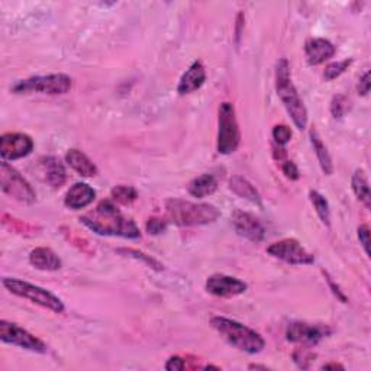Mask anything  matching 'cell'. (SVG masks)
<instances>
[{"mask_svg": "<svg viewBox=\"0 0 371 371\" xmlns=\"http://www.w3.org/2000/svg\"><path fill=\"white\" fill-rule=\"evenodd\" d=\"M80 221L99 235L122 237L128 239L141 238V230L136 224L123 215L111 200H103L95 209L84 213Z\"/></svg>", "mask_w": 371, "mask_h": 371, "instance_id": "obj_1", "label": "cell"}, {"mask_svg": "<svg viewBox=\"0 0 371 371\" xmlns=\"http://www.w3.org/2000/svg\"><path fill=\"white\" fill-rule=\"evenodd\" d=\"M275 90L284 105L286 111L289 112L295 127L303 131L307 125V111L303 100L300 99L296 86L293 84L290 66L286 58H282L275 67Z\"/></svg>", "mask_w": 371, "mask_h": 371, "instance_id": "obj_2", "label": "cell"}, {"mask_svg": "<svg viewBox=\"0 0 371 371\" xmlns=\"http://www.w3.org/2000/svg\"><path fill=\"white\" fill-rule=\"evenodd\" d=\"M167 219L179 226H200L219 219L221 212L209 203H193L181 199H168L165 202Z\"/></svg>", "mask_w": 371, "mask_h": 371, "instance_id": "obj_3", "label": "cell"}, {"mask_svg": "<svg viewBox=\"0 0 371 371\" xmlns=\"http://www.w3.org/2000/svg\"><path fill=\"white\" fill-rule=\"evenodd\" d=\"M212 327L218 331L226 341L246 354H258L266 347V341L258 332L245 325L224 316H215L210 320Z\"/></svg>", "mask_w": 371, "mask_h": 371, "instance_id": "obj_4", "label": "cell"}, {"mask_svg": "<svg viewBox=\"0 0 371 371\" xmlns=\"http://www.w3.org/2000/svg\"><path fill=\"white\" fill-rule=\"evenodd\" d=\"M2 283L15 296L30 300L33 303H37L45 309H50V311L55 314L64 312L66 306L63 300L44 287L19 280V278H15V277H5Z\"/></svg>", "mask_w": 371, "mask_h": 371, "instance_id": "obj_5", "label": "cell"}, {"mask_svg": "<svg viewBox=\"0 0 371 371\" xmlns=\"http://www.w3.org/2000/svg\"><path fill=\"white\" fill-rule=\"evenodd\" d=\"M218 115V152L222 156H229L238 150L241 143V132L234 105L224 102L219 106Z\"/></svg>", "mask_w": 371, "mask_h": 371, "instance_id": "obj_6", "label": "cell"}, {"mask_svg": "<svg viewBox=\"0 0 371 371\" xmlns=\"http://www.w3.org/2000/svg\"><path fill=\"white\" fill-rule=\"evenodd\" d=\"M73 87L71 77L67 74H48L35 75L26 80H21L12 87L13 93H44V95H66Z\"/></svg>", "mask_w": 371, "mask_h": 371, "instance_id": "obj_7", "label": "cell"}, {"mask_svg": "<svg viewBox=\"0 0 371 371\" xmlns=\"http://www.w3.org/2000/svg\"><path fill=\"white\" fill-rule=\"evenodd\" d=\"M0 188L6 194L17 199L18 202L33 205L37 200V193L30 188V184L24 179L18 170H15L6 161H2V164H0Z\"/></svg>", "mask_w": 371, "mask_h": 371, "instance_id": "obj_8", "label": "cell"}, {"mask_svg": "<svg viewBox=\"0 0 371 371\" xmlns=\"http://www.w3.org/2000/svg\"><path fill=\"white\" fill-rule=\"evenodd\" d=\"M0 339H2L5 344H10L39 354H45L46 350H48L39 338L21 328L19 325L8 322L5 319L0 320Z\"/></svg>", "mask_w": 371, "mask_h": 371, "instance_id": "obj_9", "label": "cell"}, {"mask_svg": "<svg viewBox=\"0 0 371 371\" xmlns=\"http://www.w3.org/2000/svg\"><path fill=\"white\" fill-rule=\"evenodd\" d=\"M267 253L271 257L293 266H311L315 262V257L306 251V248H303L298 239L293 238H286L271 244L267 248Z\"/></svg>", "mask_w": 371, "mask_h": 371, "instance_id": "obj_10", "label": "cell"}, {"mask_svg": "<svg viewBox=\"0 0 371 371\" xmlns=\"http://www.w3.org/2000/svg\"><path fill=\"white\" fill-rule=\"evenodd\" d=\"M331 334V329L325 325H312L307 322H291L287 331L286 338L289 343L300 344L302 347H315L325 336Z\"/></svg>", "mask_w": 371, "mask_h": 371, "instance_id": "obj_11", "label": "cell"}, {"mask_svg": "<svg viewBox=\"0 0 371 371\" xmlns=\"http://www.w3.org/2000/svg\"><path fill=\"white\" fill-rule=\"evenodd\" d=\"M34 150V139L26 134L9 132L0 138V156L3 161L19 160L29 156Z\"/></svg>", "mask_w": 371, "mask_h": 371, "instance_id": "obj_12", "label": "cell"}, {"mask_svg": "<svg viewBox=\"0 0 371 371\" xmlns=\"http://www.w3.org/2000/svg\"><path fill=\"white\" fill-rule=\"evenodd\" d=\"M246 289V283L226 274H213L206 280V290L216 298H235L245 293Z\"/></svg>", "mask_w": 371, "mask_h": 371, "instance_id": "obj_13", "label": "cell"}, {"mask_svg": "<svg viewBox=\"0 0 371 371\" xmlns=\"http://www.w3.org/2000/svg\"><path fill=\"white\" fill-rule=\"evenodd\" d=\"M232 225L237 234L251 242H261L266 237V229L254 215L235 210L232 215Z\"/></svg>", "mask_w": 371, "mask_h": 371, "instance_id": "obj_14", "label": "cell"}, {"mask_svg": "<svg viewBox=\"0 0 371 371\" xmlns=\"http://www.w3.org/2000/svg\"><path fill=\"white\" fill-rule=\"evenodd\" d=\"M336 53L335 45L323 38H309L305 44V54L307 63L311 66H319L332 58Z\"/></svg>", "mask_w": 371, "mask_h": 371, "instance_id": "obj_15", "label": "cell"}, {"mask_svg": "<svg viewBox=\"0 0 371 371\" xmlns=\"http://www.w3.org/2000/svg\"><path fill=\"white\" fill-rule=\"evenodd\" d=\"M205 82H206V70L200 61H194V63L181 75L177 86L179 95L181 96L190 95V93L202 87Z\"/></svg>", "mask_w": 371, "mask_h": 371, "instance_id": "obj_16", "label": "cell"}, {"mask_svg": "<svg viewBox=\"0 0 371 371\" xmlns=\"http://www.w3.org/2000/svg\"><path fill=\"white\" fill-rule=\"evenodd\" d=\"M96 199V190L90 188L86 183H75L71 186L70 190L66 194L64 203L67 208L73 210H80L87 208Z\"/></svg>", "mask_w": 371, "mask_h": 371, "instance_id": "obj_17", "label": "cell"}, {"mask_svg": "<svg viewBox=\"0 0 371 371\" xmlns=\"http://www.w3.org/2000/svg\"><path fill=\"white\" fill-rule=\"evenodd\" d=\"M41 172L45 177V181L48 183L51 188L60 189L67 180V173L64 165L55 157H44L39 160Z\"/></svg>", "mask_w": 371, "mask_h": 371, "instance_id": "obj_18", "label": "cell"}, {"mask_svg": "<svg viewBox=\"0 0 371 371\" xmlns=\"http://www.w3.org/2000/svg\"><path fill=\"white\" fill-rule=\"evenodd\" d=\"M29 262L42 271H57L61 269L60 257L46 246H38L29 254Z\"/></svg>", "mask_w": 371, "mask_h": 371, "instance_id": "obj_19", "label": "cell"}, {"mask_svg": "<svg viewBox=\"0 0 371 371\" xmlns=\"http://www.w3.org/2000/svg\"><path fill=\"white\" fill-rule=\"evenodd\" d=\"M66 161L74 172H77L83 177H95L98 174L96 164L80 150H70L66 156Z\"/></svg>", "mask_w": 371, "mask_h": 371, "instance_id": "obj_20", "label": "cell"}, {"mask_svg": "<svg viewBox=\"0 0 371 371\" xmlns=\"http://www.w3.org/2000/svg\"><path fill=\"white\" fill-rule=\"evenodd\" d=\"M229 189L234 192L237 196L250 200L251 203L262 208V202H261V196L258 193V190L254 188V186L241 176H234L230 177L229 180Z\"/></svg>", "mask_w": 371, "mask_h": 371, "instance_id": "obj_21", "label": "cell"}, {"mask_svg": "<svg viewBox=\"0 0 371 371\" xmlns=\"http://www.w3.org/2000/svg\"><path fill=\"white\" fill-rule=\"evenodd\" d=\"M216 189H218V180H216L215 176L212 174H202L196 177L194 180L190 181L188 188L189 193L197 199H203L206 196L213 194Z\"/></svg>", "mask_w": 371, "mask_h": 371, "instance_id": "obj_22", "label": "cell"}, {"mask_svg": "<svg viewBox=\"0 0 371 371\" xmlns=\"http://www.w3.org/2000/svg\"><path fill=\"white\" fill-rule=\"evenodd\" d=\"M311 141H312V145H314V150L316 152V157H318V161L320 164V168L322 172L327 174V176H331L334 173V164H332V159L329 156L328 152V148L327 145H325L322 143V139L318 134L316 129H312L311 131Z\"/></svg>", "mask_w": 371, "mask_h": 371, "instance_id": "obj_23", "label": "cell"}, {"mask_svg": "<svg viewBox=\"0 0 371 371\" xmlns=\"http://www.w3.org/2000/svg\"><path fill=\"white\" fill-rule=\"evenodd\" d=\"M351 186H352V192L355 193V196L361 200L367 209H370V206H371L370 186H368V180H367L365 173L363 172V170H357V172L354 173Z\"/></svg>", "mask_w": 371, "mask_h": 371, "instance_id": "obj_24", "label": "cell"}, {"mask_svg": "<svg viewBox=\"0 0 371 371\" xmlns=\"http://www.w3.org/2000/svg\"><path fill=\"white\" fill-rule=\"evenodd\" d=\"M309 196H311V202H312V205L319 216V219L322 221V224L329 226L331 225V210H329L328 200L316 190H311Z\"/></svg>", "mask_w": 371, "mask_h": 371, "instance_id": "obj_25", "label": "cell"}, {"mask_svg": "<svg viewBox=\"0 0 371 371\" xmlns=\"http://www.w3.org/2000/svg\"><path fill=\"white\" fill-rule=\"evenodd\" d=\"M2 222L6 228H9L10 230L17 232V234H21V235H34L37 234L38 228L34 226V225H29L24 221H19V219H15L12 218V216H9L8 213H3L2 216Z\"/></svg>", "mask_w": 371, "mask_h": 371, "instance_id": "obj_26", "label": "cell"}, {"mask_svg": "<svg viewBox=\"0 0 371 371\" xmlns=\"http://www.w3.org/2000/svg\"><path fill=\"white\" fill-rule=\"evenodd\" d=\"M112 199L120 205H131L138 199V192L132 186L119 184L112 189Z\"/></svg>", "mask_w": 371, "mask_h": 371, "instance_id": "obj_27", "label": "cell"}, {"mask_svg": "<svg viewBox=\"0 0 371 371\" xmlns=\"http://www.w3.org/2000/svg\"><path fill=\"white\" fill-rule=\"evenodd\" d=\"M118 253L120 254H127L132 258H136V260H141L143 262H145V264L154 270H157V271H161L163 270V264L160 261H157L156 258H152L151 255H147L143 251H138V250H132V248H120L118 250Z\"/></svg>", "mask_w": 371, "mask_h": 371, "instance_id": "obj_28", "label": "cell"}, {"mask_svg": "<svg viewBox=\"0 0 371 371\" xmlns=\"http://www.w3.org/2000/svg\"><path fill=\"white\" fill-rule=\"evenodd\" d=\"M352 60L348 58V60H344V61H336V63H332L329 64L327 69H325V79H327L328 82L331 80H335L336 77L341 75L343 73H345V70H348V67L351 66Z\"/></svg>", "mask_w": 371, "mask_h": 371, "instance_id": "obj_29", "label": "cell"}, {"mask_svg": "<svg viewBox=\"0 0 371 371\" xmlns=\"http://www.w3.org/2000/svg\"><path fill=\"white\" fill-rule=\"evenodd\" d=\"M350 111V100L344 95H338L331 102V114L334 118H343Z\"/></svg>", "mask_w": 371, "mask_h": 371, "instance_id": "obj_30", "label": "cell"}, {"mask_svg": "<svg viewBox=\"0 0 371 371\" xmlns=\"http://www.w3.org/2000/svg\"><path fill=\"white\" fill-rule=\"evenodd\" d=\"M273 139L277 145L284 147L291 139V129L286 125H275L273 128Z\"/></svg>", "mask_w": 371, "mask_h": 371, "instance_id": "obj_31", "label": "cell"}, {"mask_svg": "<svg viewBox=\"0 0 371 371\" xmlns=\"http://www.w3.org/2000/svg\"><path fill=\"white\" fill-rule=\"evenodd\" d=\"M315 355L307 350V347L298 348L295 352H293V359H295V363L300 368H309V363L314 360Z\"/></svg>", "mask_w": 371, "mask_h": 371, "instance_id": "obj_32", "label": "cell"}, {"mask_svg": "<svg viewBox=\"0 0 371 371\" xmlns=\"http://www.w3.org/2000/svg\"><path fill=\"white\" fill-rule=\"evenodd\" d=\"M145 228L148 234L159 235V234H163V232L167 229V221L161 218H150L147 221Z\"/></svg>", "mask_w": 371, "mask_h": 371, "instance_id": "obj_33", "label": "cell"}, {"mask_svg": "<svg viewBox=\"0 0 371 371\" xmlns=\"http://www.w3.org/2000/svg\"><path fill=\"white\" fill-rule=\"evenodd\" d=\"M282 170H283V174L290 179V180H298L300 177V173H299V168L298 165L290 161V160H284L283 164H282Z\"/></svg>", "mask_w": 371, "mask_h": 371, "instance_id": "obj_34", "label": "cell"}, {"mask_svg": "<svg viewBox=\"0 0 371 371\" xmlns=\"http://www.w3.org/2000/svg\"><path fill=\"white\" fill-rule=\"evenodd\" d=\"M359 239L367 255H370V228L368 225H361L359 228Z\"/></svg>", "mask_w": 371, "mask_h": 371, "instance_id": "obj_35", "label": "cell"}, {"mask_svg": "<svg viewBox=\"0 0 371 371\" xmlns=\"http://www.w3.org/2000/svg\"><path fill=\"white\" fill-rule=\"evenodd\" d=\"M188 368V364H186V360L179 357V355H176V357H172L167 364H165V370L168 371H181V370H186Z\"/></svg>", "mask_w": 371, "mask_h": 371, "instance_id": "obj_36", "label": "cell"}, {"mask_svg": "<svg viewBox=\"0 0 371 371\" xmlns=\"http://www.w3.org/2000/svg\"><path fill=\"white\" fill-rule=\"evenodd\" d=\"M370 87H371V80H370V71H365L364 75L360 79V83L357 86V90H359V95L361 96H367L368 91H370Z\"/></svg>", "mask_w": 371, "mask_h": 371, "instance_id": "obj_37", "label": "cell"}, {"mask_svg": "<svg viewBox=\"0 0 371 371\" xmlns=\"http://www.w3.org/2000/svg\"><path fill=\"white\" fill-rule=\"evenodd\" d=\"M336 368L344 370V365L336 364V363H329V364H325V365L322 367V370H336Z\"/></svg>", "mask_w": 371, "mask_h": 371, "instance_id": "obj_38", "label": "cell"}]
</instances>
